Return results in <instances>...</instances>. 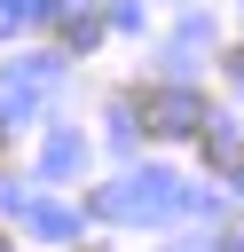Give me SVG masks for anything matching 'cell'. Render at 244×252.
Listing matches in <instances>:
<instances>
[{
	"label": "cell",
	"instance_id": "cell-1",
	"mask_svg": "<svg viewBox=\"0 0 244 252\" xmlns=\"http://www.w3.org/2000/svg\"><path fill=\"white\" fill-rule=\"evenodd\" d=\"M126 102H134L142 134H205V126H213L205 94H189V87H134Z\"/></svg>",
	"mask_w": 244,
	"mask_h": 252
},
{
	"label": "cell",
	"instance_id": "cell-2",
	"mask_svg": "<svg viewBox=\"0 0 244 252\" xmlns=\"http://www.w3.org/2000/svg\"><path fill=\"white\" fill-rule=\"evenodd\" d=\"M205 165H213V173H244V134L205 126Z\"/></svg>",
	"mask_w": 244,
	"mask_h": 252
}]
</instances>
